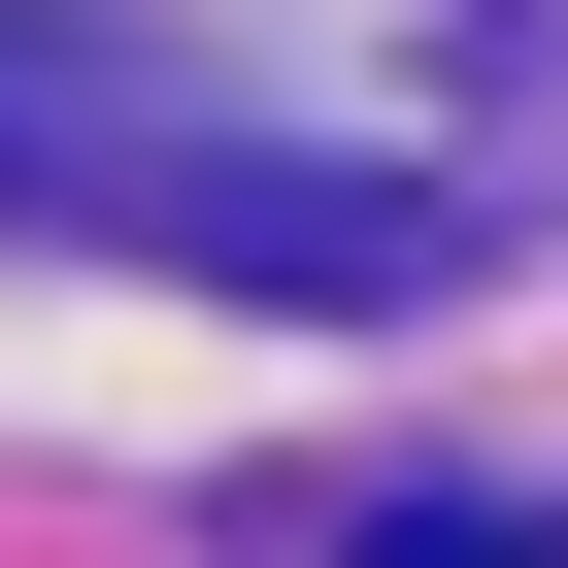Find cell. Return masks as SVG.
<instances>
[{
	"mask_svg": "<svg viewBox=\"0 0 568 568\" xmlns=\"http://www.w3.org/2000/svg\"><path fill=\"white\" fill-rule=\"evenodd\" d=\"M368 568H568V535H501V501H402V535H368Z\"/></svg>",
	"mask_w": 568,
	"mask_h": 568,
	"instance_id": "1",
	"label": "cell"
}]
</instances>
